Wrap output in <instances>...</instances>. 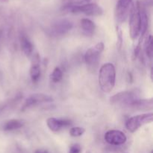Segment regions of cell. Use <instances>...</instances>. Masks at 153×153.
I'll return each mask as SVG.
<instances>
[{"instance_id": "obj_21", "label": "cell", "mask_w": 153, "mask_h": 153, "mask_svg": "<svg viewBox=\"0 0 153 153\" xmlns=\"http://www.w3.org/2000/svg\"><path fill=\"white\" fill-rule=\"evenodd\" d=\"M82 152V147L78 143H75V144L72 145L70 146V151L69 153H81Z\"/></svg>"}, {"instance_id": "obj_6", "label": "cell", "mask_w": 153, "mask_h": 153, "mask_svg": "<svg viewBox=\"0 0 153 153\" xmlns=\"http://www.w3.org/2000/svg\"><path fill=\"white\" fill-rule=\"evenodd\" d=\"M54 99L49 95L44 94H34L30 96L29 97L25 100L21 110L24 111L27 108L32 107V106L37 105L38 104L45 102H53Z\"/></svg>"}, {"instance_id": "obj_23", "label": "cell", "mask_w": 153, "mask_h": 153, "mask_svg": "<svg viewBox=\"0 0 153 153\" xmlns=\"http://www.w3.org/2000/svg\"><path fill=\"white\" fill-rule=\"evenodd\" d=\"M63 2H64V4H71V3L76 2V1H79V0H62Z\"/></svg>"}, {"instance_id": "obj_19", "label": "cell", "mask_w": 153, "mask_h": 153, "mask_svg": "<svg viewBox=\"0 0 153 153\" xmlns=\"http://www.w3.org/2000/svg\"><path fill=\"white\" fill-rule=\"evenodd\" d=\"M85 132V128L82 127H73L70 130V134L72 137H80Z\"/></svg>"}, {"instance_id": "obj_12", "label": "cell", "mask_w": 153, "mask_h": 153, "mask_svg": "<svg viewBox=\"0 0 153 153\" xmlns=\"http://www.w3.org/2000/svg\"><path fill=\"white\" fill-rule=\"evenodd\" d=\"M128 106L140 111L151 110V109H152L153 107L152 99H150V100H138V99H135Z\"/></svg>"}, {"instance_id": "obj_2", "label": "cell", "mask_w": 153, "mask_h": 153, "mask_svg": "<svg viewBox=\"0 0 153 153\" xmlns=\"http://www.w3.org/2000/svg\"><path fill=\"white\" fill-rule=\"evenodd\" d=\"M153 121V114L146 113L142 114L133 116L128 119L126 123V127L127 130L130 132H135L141 126L146 125V124L150 123Z\"/></svg>"}, {"instance_id": "obj_17", "label": "cell", "mask_w": 153, "mask_h": 153, "mask_svg": "<svg viewBox=\"0 0 153 153\" xmlns=\"http://www.w3.org/2000/svg\"><path fill=\"white\" fill-rule=\"evenodd\" d=\"M145 52L149 59H152L153 55V40L152 35H149L145 43Z\"/></svg>"}, {"instance_id": "obj_4", "label": "cell", "mask_w": 153, "mask_h": 153, "mask_svg": "<svg viewBox=\"0 0 153 153\" xmlns=\"http://www.w3.org/2000/svg\"><path fill=\"white\" fill-rule=\"evenodd\" d=\"M132 4V0H118L115 8V17L118 23L125 22L129 14Z\"/></svg>"}, {"instance_id": "obj_1", "label": "cell", "mask_w": 153, "mask_h": 153, "mask_svg": "<svg viewBox=\"0 0 153 153\" xmlns=\"http://www.w3.org/2000/svg\"><path fill=\"white\" fill-rule=\"evenodd\" d=\"M116 70L111 63L103 64L99 73V85L104 93H110L115 86Z\"/></svg>"}, {"instance_id": "obj_18", "label": "cell", "mask_w": 153, "mask_h": 153, "mask_svg": "<svg viewBox=\"0 0 153 153\" xmlns=\"http://www.w3.org/2000/svg\"><path fill=\"white\" fill-rule=\"evenodd\" d=\"M51 80L54 83H58L63 78V72L59 67H55L52 71V74L50 75Z\"/></svg>"}, {"instance_id": "obj_27", "label": "cell", "mask_w": 153, "mask_h": 153, "mask_svg": "<svg viewBox=\"0 0 153 153\" xmlns=\"http://www.w3.org/2000/svg\"><path fill=\"white\" fill-rule=\"evenodd\" d=\"M86 153H91V152H90V151H87Z\"/></svg>"}, {"instance_id": "obj_24", "label": "cell", "mask_w": 153, "mask_h": 153, "mask_svg": "<svg viewBox=\"0 0 153 153\" xmlns=\"http://www.w3.org/2000/svg\"><path fill=\"white\" fill-rule=\"evenodd\" d=\"M1 34H2V31H1V30H0V43H1Z\"/></svg>"}, {"instance_id": "obj_10", "label": "cell", "mask_w": 153, "mask_h": 153, "mask_svg": "<svg viewBox=\"0 0 153 153\" xmlns=\"http://www.w3.org/2000/svg\"><path fill=\"white\" fill-rule=\"evenodd\" d=\"M46 124L49 129L54 132H57L62 128L70 126L72 121L67 119H58L55 117H50L46 120Z\"/></svg>"}, {"instance_id": "obj_13", "label": "cell", "mask_w": 153, "mask_h": 153, "mask_svg": "<svg viewBox=\"0 0 153 153\" xmlns=\"http://www.w3.org/2000/svg\"><path fill=\"white\" fill-rule=\"evenodd\" d=\"M39 61H40V58H39L38 55L37 54L36 56L34 57L33 63L31 66V68H30V76H31V79L33 82H37L40 77L41 72H40Z\"/></svg>"}, {"instance_id": "obj_28", "label": "cell", "mask_w": 153, "mask_h": 153, "mask_svg": "<svg viewBox=\"0 0 153 153\" xmlns=\"http://www.w3.org/2000/svg\"><path fill=\"white\" fill-rule=\"evenodd\" d=\"M150 153H153V152H152V151H151V152Z\"/></svg>"}, {"instance_id": "obj_11", "label": "cell", "mask_w": 153, "mask_h": 153, "mask_svg": "<svg viewBox=\"0 0 153 153\" xmlns=\"http://www.w3.org/2000/svg\"><path fill=\"white\" fill-rule=\"evenodd\" d=\"M137 5H138L139 8V13H140V41H139L138 45L140 46V42L143 40V37H144L145 34H146V31L148 28V22H149V19H148L147 13H146V8H145L144 4L140 1H137Z\"/></svg>"}, {"instance_id": "obj_16", "label": "cell", "mask_w": 153, "mask_h": 153, "mask_svg": "<svg viewBox=\"0 0 153 153\" xmlns=\"http://www.w3.org/2000/svg\"><path fill=\"white\" fill-rule=\"evenodd\" d=\"M23 126V122L19 120H10L7 121L4 126V130L6 131H14L19 129Z\"/></svg>"}, {"instance_id": "obj_9", "label": "cell", "mask_w": 153, "mask_h": 153, "mask_svg": "<svg viewBox=\"0 0 153 153\" xmlns=\"http://www.w3.org/2000/svg\"><path fill=\"white\" fill-rule=\"evenodd\" d=\"M73 24L68 19H61L55 22L51 27V34L55 36H62L67 34L73 28Z\"/></svg>"}, {"instance_id": "obj_8", "label": "cell", "mask_w": 153, "mask_h": 153, "mask_svg": "<svg viewBox=\"0 0 153 153\" xmlns=\"http://www.w3.org/2000/svg\"><path fill=\"white\" fill-rule=\"evenodd\" d=\"M135 99H137V97L134 91H123L111 97L110 101L111 104L124 105L128 106Z\"/></svg>"}, {"instance_id": "obj_7", "label": "cell", "mask_w": 153, "mask_h": 153, "mask_svg": "<svg viewBox=\"0 0 153 153\" xmlns=\"http://www.w3.org/2000/svg\"><path fill=\"white\" fill-rule=\"evenodd\" d=\"M105 140L108 144L114 146H120L126 142V135L120 130H109L105 134Z\"/></svg>"}, {"instance_id": "obj_14", "label": "cell", "mask_w": 153, "mask_h": 153, "mask_svg": "<svg viewBox=\"0 0 153 153\" xmlns=\"http://www.w3.org/2000/svg\"><path fill=\"white\" fill-rule=\"evenodd\" d=\"M81 26H82L83 32L87 36H92L95 31L96 25L92 20L89 19H82L81 20Z\"/></svg>"}, {"instance_id": "obj_20", "label": "cell", "mask_w": 153, "mask_h": 153, "mask_svg": "<svg viewBox=\"0 0 153 153\" xmlns=\"http://www.w3.org/2000/svg\"><path fill=\"white\" fill-rule=\"evenodd\" d=\"M99 0H79V1L71 3V4H73V5H76V6H82V5H86V4H97V2Z\"/></svg>"}, {"instance_id": "obj_26", "label": "cell", "mask_w": 153, "mask_h": 153, "mask_svg": "<svg viewBox=\"0 0 153 153\" xmlns=\"http://www.w3.org/2000/svg\"><path fill=\"white\" fill-rule=\"evenodd\" d=\"M43 153H49L48 152V151H44V152H43Z\"/></svg>"}, {"instance_id": "obj_25", "label": "cell", "mask_w": 153, "mask_h": 153, "mask_svg": "<svg viewBox=\"0 0 153 153\" xmlns=\"http://www.w3.org/2000/svg\"><path fill=\"white\" fill-rule=\"evenodd\" d=\"M35 153H43V152H42V151H40V150H37L35 152Z\"/></svg>"}, {"instance_id": "obj_5", "label": "cell", "mask_w": 153, "mask_h": 153, "mask_svg": "<svg viewBox=\"0 0 153 153\" xmlns=\"http://www.w3.org/2000/svg\"><path fill=\"white\" fill-rule=\"evenodd\" d=\"M104 43L102 42H100L97 43L95 46L88 49L85 55V63L89 66H94L97 64L102 52L104 51Z\"/></svg>"}, {"instance_id": "obj_22", "label": "cell", "mask_w": 153, "mask_h": 153, "mask_svg": "<svg viewBox=\"0 0 153 153\" xmlns=\"http://www.w3.org/2000/svg\"><path fill=\"white\" fill-rule=\"evenodd\" d=\"M117 37H118V41H119V45H118V47L120 49L121 46H122V41H123V39H122V31L119 28H117Z\"/></svg>"}, {"instance_id": "obj_3", "label": "cell", "mask_w": 153, "mask_h": 153, "mask_svg": "<svg viewBox=\"0 0 153 153\" xmlns=\"http://www.w3.org/2000/svg\"><path fill=\"white\" fill-rule=\"evenodd\" d=\"M129 34L131 40H134L139 37L140 31V19L137 2L132 4L130 10Z\"/></svg>"}, {"instance_id": "obj_15", "label": "cell", "mask_w": 153, "mask_h": 153, "mask_svg": "<svg viewBox=\"0 0 153 153\" xmlns=\"http://www.w3.org/2000/svg\"><path fill=\"white\" fill-rule=\"evenodd\" d=\"M20 44L21 48L22 49V52H24L27 57H30L33 53V49L34 46L29 39L25 36L22 35L20 38Z\"/></svg>"}]
</instances>
